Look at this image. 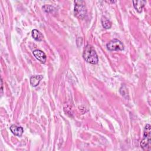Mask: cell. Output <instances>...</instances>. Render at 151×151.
<instances>
[{
    "label": "cell",
    "mask_w": 151,
    "mask_h": 151,
    "mask_svg": "<svg viewBox=\"0 0 151 151\" xmlns=\"http://www.w3.org/2000/svg\"><path fill=\"white\" fill-rule=\"evenodd\" d=\"M83 57L84 59L88 63L92 64L98 63L99 58L94 48L89 44H87L84 48Z\"/></svg>",
    "instance_id": "cell-1"
},
{
    "label": "cell",
    "mask_w": 151,
    "mask_h": 151,
    "mask_svg": "<svg viewBox=\"0 0 151 151\" xmlns=\"http://www.w3.org/2000/svg\"><path fill=\"white\" fill-rule=\"evenodd\" d=\"M150 125L146 124L144 129L143 137L140 142V146L145 150L150 149Z\"/></svg>",
    "instance_id": "cell-2"
},
{
    "label": "cell",
    "mask_w": 151,
    "mask_h": 151,
    "mask_svg": "<svg viewBox=\"0 0 151 151\" xmlns=\"http://www.w3.org/2000/svg\"><path fill=\"white\" fill-rule=\"evenodd\" d=\"M74 3H75V5H74L75 15L80 19L84 18L87 13V9L85 5L84 1H75Z\"/></svg>",
    "instance_id": "cell-3"
},
{
    "label": "cell",
    "mask_w": 151,
    "mask_h": 151,
    "mask_svg": "<svg viewBox=\"0 0 151 151\" xmlns=\"http://www.w3.org/2000/svg\"><path fill=\"white\" fill-rule=\"evenodd\" d=\"M107 48L110 51H118L124 50V44L117 39H113L106 45Z\"/></svg>",
    "instance_id": "cell-4"
},
{
    "label": "cell",
    "mask_w": 151,
    "mask_h": 151,
    "mask_svg": "<svg viewBox=\"0 0 151 151\" xmlns=\"http://www.w3.org/2000/svg\"><path fill=\"white\" fill-rule=\"evenodd\" d=\"M33 55L34 57L41 63H45L46 61L47 57L44 52L40 50H36L33 51Z\"/></svg>",
    "instance_id": "cell-5"
},
{
    "label": "cell",
    "mask_w": 151,
    "mask_h": 151,
    "mask_svg": "<svg viewBox=\"0 0 151 151\" xmlns=\"http://www.w3.org/2000/svg\"><path fill=\"white\" fill-rule=\"evenodd\" d=\"M10 130L14 134H15L17 136H21L24 132V130L22 127L17 126L14 124L11 126Z\"/></svg>",
    "instance_id": "cell-6"
},
{
    "label": "cell",
    "mask_w": 151,
    "mask_h": 151,
    "mask_svg": "<svg viewBox=\"0 0 151 151\" xmlns=\"http://www.w3.org/2000/svg\"><path fill=\"white\" fill-rule=\"evenodd\" d=\"M43 76L41 75H36V76H33L31 77L30 78V83L32 87H36L37 86L41 80L42 79Z\"/></svg>",
    "instance_id": "cell-7"
},
{
    "label": "cell",
    "mask_w": 151,
    "mask_h": 151,
    "mask_svg": "<svg viewBox=\"0 0 151 151\" xmlns=\"http://www.w3.org/2000/svg\"><path fill=\"white\" fill-rule=\"evenodd\" d=\"M133 6L138 12H141L143 8L144 7L146 1H133Z\"/></svg>",
    "instance_id": "cell-8"
},
{
    "label": "cell",
    "mask_w": 151,
    "mask_h": 151,
    "mask_svg": "<svg viewBox=\"0 0 151 151\" xmlns=\"http://www.w3.org/2000/svg\"><path fill=\"white\" fill-rule=\"evenodd\" d=\"M32 37L34 38V40L38 41H41L43 38L42 34L37 29H33L32 31Z\"/></svg>",
    "instance_id": "cell-9"
},
{
    "label": "cell",
    "mask_w": 151,
    "mask_h": 151,
    "mask_svg": "<svg viewBox=\"0 0 151 151\" xmlns=\"http://www.w3.org/2000/svg\"><path fill=\"white\" fill-rule=\"evenodd\" d=\"M101 24L103 27L106 29H109L111 27V22L107 19H106L105 17L102 18L101 20Z\"/></svg>",
    "instance_id": "cell-10"
},
{
    "label": "cell",
    "mask_w": 151,
    "mask_h": 151,
    "mask_svg": "<svg viewBox=\"0 0 151 151\" xmlns=\"http://www.w3.org/2000/svg\"><path fill=\"white\" fill-rule=\"evenodd\" d=\"M43 9L44 10V11H45L46 12H52V8H54L52 6H51V5H44L43 7H42Z\"/></svg>",
    "instance_id": "cell-11"
}]
</instances>
